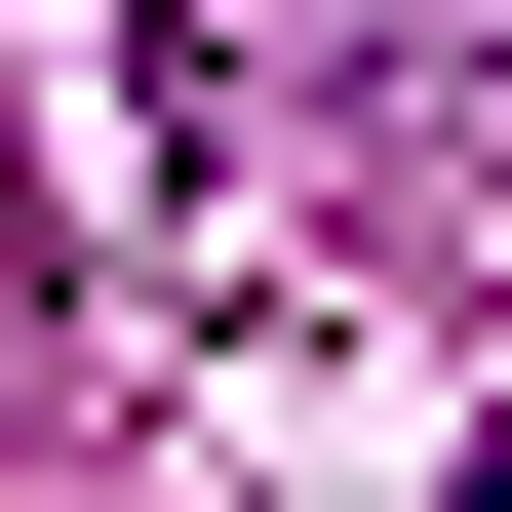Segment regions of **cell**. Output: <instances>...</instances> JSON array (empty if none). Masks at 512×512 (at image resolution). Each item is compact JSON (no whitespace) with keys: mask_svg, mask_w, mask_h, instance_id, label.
<instances>
[{"mask_svg":"<svg viewBox=\"0 0 512 512\" xmlns=\"http://www.w3.org/2000/svg\"><path fill=\"white\" fill-rule=\"evenodd\" d=\"M473 512H512V434H473Z\"/></svg>","mask_w":512,"mask_h":512,"instance_id":"cell-1","label":"cell"}]
</instances>
